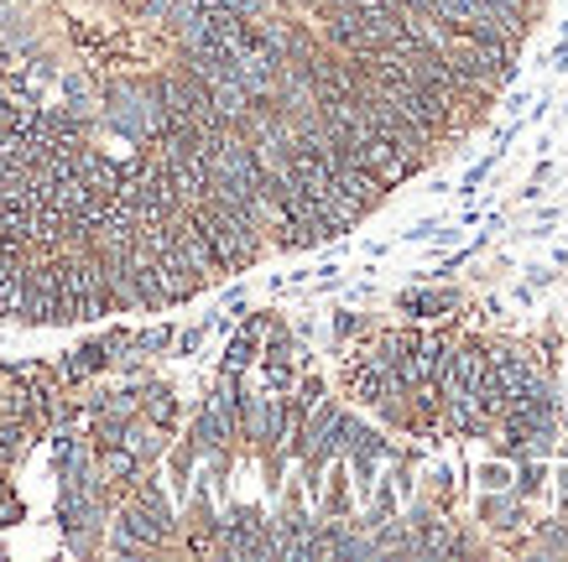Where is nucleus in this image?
<instances>
[{
    "label": "nucleus",
    "instance_id": "obj_1",
    "mask_svg": "<svg viewBox=\"0 0 568 562\" xmlns=\"http://www.w3.org/2000/svg\"><path fill=\"white\" fill-rule=\"evenodd\" d=\"M183 208H189L193 224H199V229H204V239L214 245L220 272H245V266H256V260H261V251H266V235H261L256 224H245L235 208H224L220 198H209V193L189 198Z\"/></svg>",
    "mask_w": 568,
    "mask_h": 562
},
{
    "label": "nucleus",
    "instance_id": "obj_2",
    "mask_svg": "<svg viewBox=\"0 0 568 562\" xmlns=\"http://www.w3.org/2000/svg\"><path fill=\"white\" fill-rule=\"evenodd\" d=\"M104 120L131 141H156L162 136V84L156 79H121V84L104 89Z\"/></svg>",
    "mask_w": 568,
    "mask_h": 562
},
{
    "label": "nucleus",
    "instance_id": "obj_3",
    "mask_svg": "<svg viewBox=\"0 0 568 562\" xmlns=\"http://www.w3.org/2000/svg\"><path fill=\"white\" fill-rule=\"evenodd\" d=\"M168 531H173V505H168V494L156 490V484H146L121 511L110 546H115L121 558H136V552H152V546L168 542Z\"/></svg>",
    "mask_w": 568,
    "mask_h": 562
},
{
    "label": "nucleus",
    "instance_id": "obj_4",
    "mask_svg": "<svg viewBox=\"0 0 568 562\" xmlns=\"http://www.w3.org/2000/svg\"><path fill=\"white\" fill-rule=\"evenodd\" d=\"M490 370H496V401L500 417L511 407H527V401H548L552 386L542 365H537L527 349H490Z\"/></svg>",
    "mask_w": 568,
    "mask_h": 562
},
{
    "label": "nucleus",
    "instance_id": "obj_5",
    "mask_svg": "<svg viewBox=\"0 0 568 562\" xmlns=\"http://www.w3.org/2000/svg\"><path fill=\"white\" fill-rule=\"evenodd\" d=\"M241 432L256 438V443H287L293 407L282 396H241Z\"/></svg>",
    "mask_w": 568,
    "mask_h": 562
},
{
    "label": "nucleus",
    "instance_id": "obj_6",
    "mask_svg": "<svg viewBox=\"0 0 568 562\" xmlns=\"http://www.w3.org/2000/svg\"><path fill=\"white\" fill-rule=\"evenodd\" d=\"M349 156H355V162H361L365 172H371V177H376L381 187H396L402 183V177H413V162H407V156L396 152L392 141H381V136H365V141H355V146H349Z\"/></svg>",
    "mask_w": 568,
    "mask_h": 562
},
{
    "label": "nucleus",
    "instance_id": "obj_7",
    "mask_svg": "<svg viewBox=\"0 0 568 562\" xmlns=\"http://www.w3.org/2000/svg\"><path fill=\"white\" fill-rule=\"evenodd\" d=\"M490 6H496V11H500L506 21H511V27H521V32H527V21H532L537 11H542L537 0H490Z\"/></svg>",
    "mask_w": 568,
    "mask_h": 562
},
{
    "label": "nucleus",
    "instance_id": "obj_8",
    "mask_svg": "<svg viewBox=\"0 0 568 562\" xmlns=\"http://www.w3.org/2000/svg\"><path fill=\"white\" fill-rule=\"evenodd\" d=\"M402 307H407V313H444L448 297H444V292H407V297H402Z\"/></svg>",
    "mask_w": 568,
    "mask_h": 562
},
{
    "label": "nucleus",
    "instance_id": "obj_9",
    "mask_svg": "<svg viewBox=\"0 0 568 562\" xmlns=\"http://www.w3.org/2000/svg\"><path fill=\"white\" fill-rule=\"evenodd\" d=\"M141 407H146V411H152V422L156 427H168V422H173V396H168V391H146V396H141Z\"/></svg>",
    "mask_w": 568,
    "mask_h": 562
},
{
    "label": "nucleus",
    "instance_id": "obj_10",
    "mask_svg": "<svg viewBox=\"0 0 568 562\" xmlns=\"http://www.w3.org/2000/svg\"><path fill=\"white\" fill-rule=\"evenodd\" d=\"M542 552H564V558H568V527H548V531H542Z\"/></svg>",
    "mask_w": 568,
    "mask_h": 562
},
{
    "label": "nucleus",
    "instance_id": "obj_11",
    "mask_svg": "<svg viewBox=\"0 0 568 562\" xmlns=\"http://www.w3.org/2000/svg\"><path fill=\"white\" fill-rule=\"evenodd\" d=\"M564 511H568V469H564Z\"/></svg>",
    "mask_w": 568,
    "mask_h": 562
}]
</instances>
